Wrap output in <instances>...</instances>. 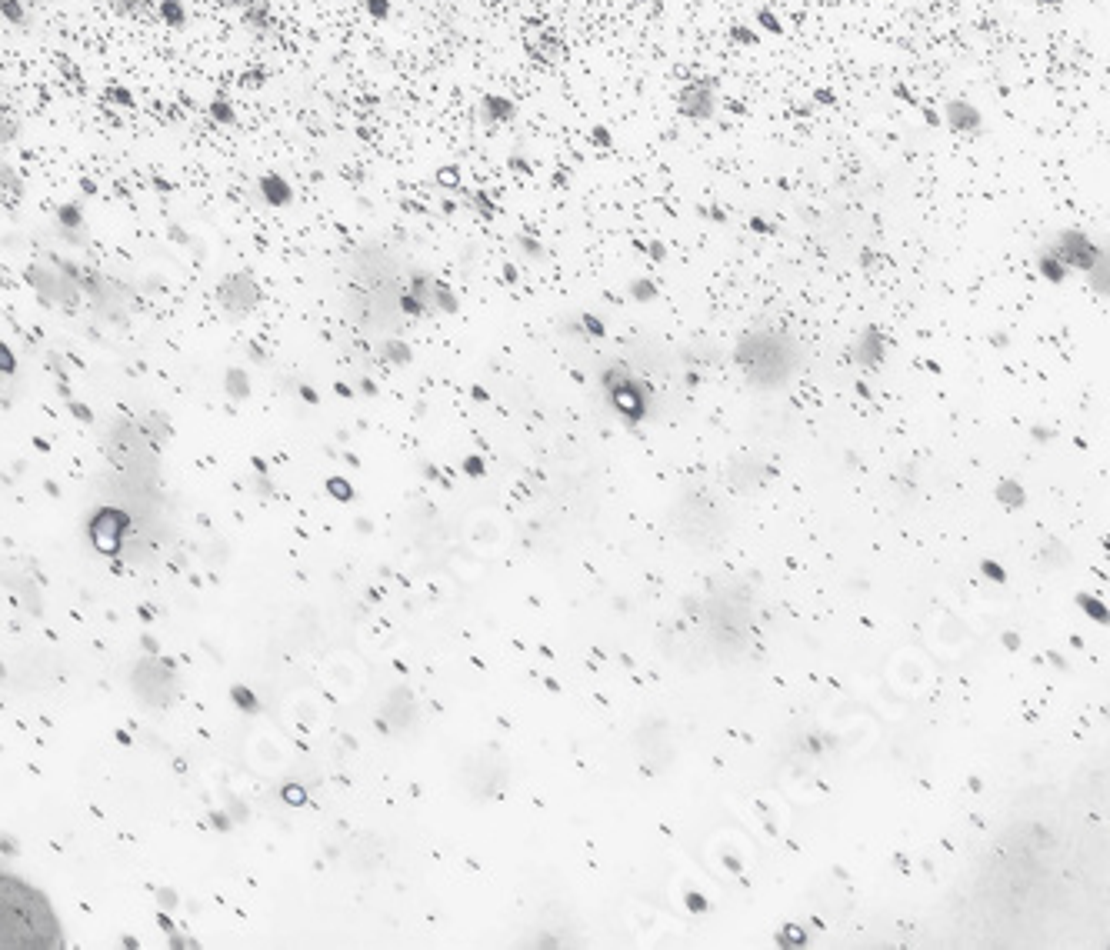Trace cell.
Masks as SVG:
<instances>
[{
	"mask_svg": "<svg viewBox=\"0 0 1110 950\" xmlns=\"http://www.w3.org/2000/svg\"><path fill=\"white\" fill-rule=\"evenodd\" d=\"M814 100H817V104H830V107H834V104H837V97H834V90H817V94H814Z\"/></svg>",
	"mask_w": 1110,
	"mask_h": 950,
	"instance_id": "obj_7",
	"label": "cell"
},
{
	"mask_svg": "<svg viewBox=\"0 0 1110 950\" xmlns=\"http://www.w3.org/2000/svg\"><path fill=\"white\" fill-rule=\"evenodd\" d=\"M677 104H680V114L684 117H694V120L714 117V110H717L714 80H694V84H687L684 90H680Z\"/></svg>",
	"mask_w": 1110,
	"mask_h": 950,
	"instance_id": "obj_2",
	"label": "cell"
},
{
	"mask_svg": "<svg viewBox=\"0 0 1110 950\" xmlns=\"http://www.w3.org/2000/svg\"><path fill=\"white\" fill-rule=\"evenodd\" d=\"M640 4H644V0H640Z\"/></svg>",
	"mask_w": 1110,
	"mask_h": 950,
	"instance_id": "obj_10",
	"label": "cell"
},
{
	"mask_svg": "<svg viewBox=\"0 0 1110 950\" xmlns=\"http://www.w3.org/2000/svg\"><path fill=\"white\" fill-rule=\"evenodd\" d=\"M57 924L47 904L20 880L0 877V947H50Z\"/></svg>",
	"mask_w": 1110,
	"mask_h": 950,
	"instance_id": "obj_1",
	"label": "cell"
},
{
	"mask_svg": "<svg viewBox=\"0 0 1110 950\" xmlns=\"http://www.w3.org/2000/svg\"><path fill=\"white\" fill-rule=\"evenodd\" d=\"M947 124L957 130H964V134H970V130H980V114H977V107L970 104V100H950L947 104Z\"/></svg>",
	"mask_w": 1110,
	"mask_h": 950,
	"instance_id": "obj_3",
	"label": "cell"
},
{
	"mask_svg": "<svg viewBox=\"0 0 1110 950\" xmlns=\"http://www.w3.org/2000/svg\"><path fill=\"white\" fill-rule=\"evenodd\" d=\"M730 37L740 40V44H757V34H754V30H740V27H734V30H730Z\"/></svg>",
	"mask_w": 1110,
	"mask_h": 950,
	"instance_id": "obj_6",
	"label": "cell"
},
{
	"mask_svg": "<svg viewBox=\"0 0 1110 950\" xmlns=\"http://www.w3.org/2000/svg\"><path fill=\"white\" fill-rule=\"evenodd\" d=\"M487 104H490V114H494L497 120L514 117V104H510V100H504V97H487Z\"/></svg>",
	"mask_w": 1110,
	"mask_h": 950,
	"instance_id": "obj_4",
	"label": "cell"
},
{
	"mask_svg": "<svg viewBox=\"0 0 1110 950\" xmlns=\"http://www.w3.org/2000/svg\"><path fill=\"white\" fill-rule=\"evenodd\" d=\"M1044 4H1060V0H1044Z\"/></svg>",
	"mask_w": 1110,
	"mask_h": 950,
	"instance_id": "obj_9",
	"label": "cell"
},
{
	"mask_svg": "<svg viewBox=\"0 0 1110 950\" xmlns=\"http://www.w3.org/2000/svg\"><path fill=\"white\" fill-rule=\"evenodd\" d=\"M594 140H597V144H604V147L610 144V137H607V130H604V127H594Z\"/></svg>",
	"mask_w": 1110,
	"mask_h": 950,
	"instance_id": "obj_8",
	"label": "cell"
},
{
	"mask_svg": "<svg viewBox=\"0 0 1110 950\" xmlns=\"http://www.w3.org/2000/svg\"><path fill=\"white\" fill-rule=\"evenodd\" d=\"M757 20L764 24V30H770V34H780V30H784V27H780V20L770 14V10H757Z\"/></svg>",
	"mask_w": 1110,
	"mask_h": 950,
	"instance_id": "obj_5",
	"label": "cell"
}]
</instances>
